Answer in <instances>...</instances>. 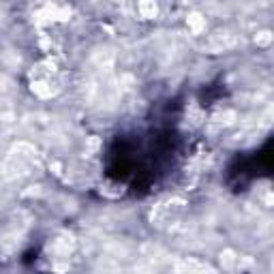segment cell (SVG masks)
Wrapping results in <instances>:
<instances>
[{
    "label": "cell",
    "mask_w": 274,
    "mask_h": 274,
    "mask_svg": "<svg viewBox=\"0 0 274 274\" xmlns=\"http://www.w3.org/2000/svg\"><path fill=\"white\" fill-rule=\"evenodd\" d=\"M139 13L144 19H152L157 15V0H139Z\"/></svg>",
    "instance_id": "obj_1"
},
{
    "label": "cell",
    "mask_w": 274,
    "mask_h": 274,
    "mask_svg": "<svg viewBox=\"0 0 274 274\" xmlns=\"http://www.w3.org/2000/svg\"><path fill=\"white\" fill-rule=\"evenodd\" d=\"M188 28L193 30L195 34H199L201 30L206 28V19L201 17V15H197V13H195V15H191V17H188Z\"/></svg>",
    "instance_id": "obj_2"
},
{
    "label": "cell",
    "mask_w": 274,
    "mask_h": 274,
    "mask_svg": "<svg viewBox=\"0 0 274 274\" xmlns=\"http://www.w3.org/2000/svg\"><path fill=\"white\" fill-rule=\"evenodd\" d=\"M255 41H257V45H268L270 41H272V34L266 30V32H259L257 37H255Z\"/></svg>",
    "instance_id": "obj_3"
}]
</instances>
